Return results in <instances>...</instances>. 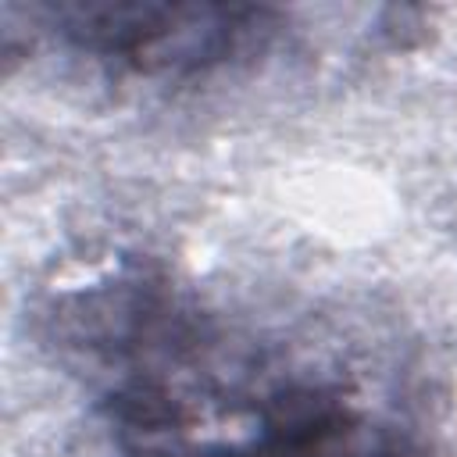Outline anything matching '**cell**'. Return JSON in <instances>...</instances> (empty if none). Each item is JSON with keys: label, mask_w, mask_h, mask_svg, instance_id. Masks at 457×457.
<instances>
[{"label": "cell", "mask_w": 457, "mask_h": 457, "mask_svg": "<svg viewBox=\"0 0 457 457\" xmlns=\"http://www.w3.org/2000/svg\"><path fill=\"white\" fill-rule=\"evenodd\" d=\"M114 314L121 375L107 393L118 457H421L382 371L214 314L132 293Z\"/></svg>", "instance_id": "1"}, {"label": "cell", "mask_w": 457, "mask_h": 457, "mask_svg": "<svg viewBox=\"0 0 457 457\" xmlns=\"http://www.w3.org/2000/svg\"><path fill=\"white\" fill-rule=\"evenodd\" d=\"M57 36L139 75H189L261 50L275 11L239 4H57L46 7Z\"/></svg>", "instance_id": "2"}]
</instances>
